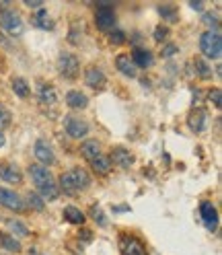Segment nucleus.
<instances>
[{
  "instance_id": "f257e3e1",
  "label": "nucleus",
  "mask_w": 222,
  "mask_h": 255,
  "mask_svg": "<svg viewBox=\"0 0 222 255\" xmlns=\"http://www.w3.org/2000/svg\"><path fill=\"white\" fill-rule=\"evenodd\" d=\"M29 175H31V179H33L35 187L39 189V194H41L47 202L58 200L60 189H58V183H56L54 177H52V173L47 171V167H43V165H31V167H29Z\"/></svg>"
},
{
  "instance_id": "f03ea898",
  "label": "nucleus",
  "mask_w": 222,
  "mask_h": 255,
  "mask_svg": "<svg viewBox=\"0 0 222 255\" xmlns=\"http://www.w3.org/2000/svg\"><path fill=\"white\" fill-rule=\"evenodd\" d=\"M91 185V177H89V173L85 169H68L60 175V187L64 194L68 196H76V194H81V191H85L87 187Z\"/></svg>"
},
{
  "instance_id": "7ed1b4c3",
  "label": "nucleus",
  "mask_w": 222,
  "mask_h": 255,
  "mask_svg": "<svg viewBox=\"0 0 222 255\" xmlns=\"http://www.w3.org/2000/svg\"><path fill=\"white\" fill-rule=\"evenodd\" d=\"M0 25H2V29L6 31L8 35H12V37L21 35L23 29H25L23 19L19 17V12L14 8H10V4L6 2V0H4V2H0Z\"/></svg>"
},
{
  "instance_id": "20e7f679",
  "label": "nucleus",
  "mask_w": 222,
  "mask_h": 255,
  "mask_svg": "<svg viewBox=\"0 0 222 255\" xmlns=\"http://www.w3.org/2000/svg\"><path fill=\"white\" fill-rule=\"evenodd\" d=\"M200 50L206 58H210V60H218L220 54H222V37L218 31H204L202 37H200Z\"/></svg>"
},
{
  "instance_id": "39448f33",
  "label": "nucleus",
  "mask_w": 222,
  "mask_h": 255,
  "mask_svg": "<svg viewBox=\"0 0 222 255\" xmlns=\"http://www.w3.org/2000/svg\"><path fill=\"white\" fill-rule=\"evenodd\" d=\"M95 23L101 31H107L115 23V8L111 2H97V10H95Z\"/></svg>"
},
{
  "instance_id": "423d86ee",
  "label": "nucleus",
  "mask_w": 222,
  "mask_h": 255,
  "mask_svg": "<svg viewBox=\"0 0 222 255\" xmlns=\"http://www.w3.org/2000/svg\"><path fill=\"white\" fill-rule=\"evenodd\" d=\"M58 70L64 78H76L78 70H81V62H78V58L74 54L62 52L58 58Z\"/></svg>"
},
{
  "instance_id": "0eeeda50",
  "label": "nucleus",
  "mask_w": 222,
  "mask_h": 255,
  "mask_svg": "<svg viewBox=\"0 0 222 255\" xmlns=\"http://www.w3.org/2000/svg\"><path fill=\"white\" fill-rule=\"evenodd\" d=\"M119 251L121 255H146V247L134 235H119Z\"/></svg>"
},
{
  "instance_id": "6e6552de",
  "label": "nucleus",
  "mask_w": 222,
  "mask_h": 255,
  "mask_svg": "<svg viewBox=\"0 0 222 255\" xmlns=\"http://www.w3.org/2000/svg\"><path fill=\"white\" fill-rule=\"evenodd\" d=\"M64 130L70 138H85L89 134V124L76 116H64Z\"/></svg>"
},
{
  "instance_id": "1a4fd4ad",
  "label": "nucleus",
  "mask_w": 222,
  "mask_h": 255,
  "mask_svg": "<svg viewBox=\"0 0 222 255\" xmlns=\"http://www.w3.org/2000/svg\"><path fill=\"white\" fill-rule=\"evenodd\" d=\"M0 206L12 210V212H23L25 210V202L21 200L19 194H14L12 189H6V187H0Z\"/></svg>"
},
{
  "instance_id": "9d476101",
  "label": "nucleus",
  "mask_w": 222,
  "mask_h": 255,
  "mask_svg": "<svg viewBox=\"0 0 222 255\" xmlns=\"http://www.w3.org/2000/svg\"><path fill=\"white\" fill-rule=\"evenodd\" d=\"M200 216H202V222L204 227L208 231H216L218 229V212H216V206L212 202H202L200 206Z\"/></svg>"
},
{
  "instance_id": "9b49d317",
  "label": "nucleus",
  "mask_w": 222,
  "mask_h": 255,
  "mask_svg": "<svg viewBox=\"0 0 222 255\" xmlns=\"http://www.w3.org/2000/svg\"><path fill=\"white\" fill-rule=\"evenodd\" d=\"M206 122H208V114H206V109L204 107H196L189 111V116H187V126H189V130L200 134L204 132V128H206Z\"/></svg>"
},
{
  "instance_id": "f8f14e48",
  "label": "nucleus",
  "mask_w": 222,
  "mask_h": 255,
  "mask_svg": "<svg viewBox=\"0 0 222 255\" xmlns=\"http://www.w3.org/2000/svg\"><path fill=\"white\" fill-rule=\"evenodd\" d=\"M33 152H35V158H37V161H39L41 165H52V163L56 161L54 150H52V146H50V144H47V140H37V142H35Z\"/></svg>"
},
{
  "instance_id": "ddd939ff",
  "label": "nucleus",
  "mask_w": 222,
  "mask_h": 255,
  "mask_svg": "<svg viewBox=\"0 0 222 255\" xmlns=\"http://www.w3.org/2000/svg\"><path fill=\"white\" fill-rule=\"evenodd\" d=\"M0 179L6 181V183H21L23 181V175L19 171L17 165L12 163H0Z\"/></svg>"
},
{
  "instance_id": "4468645a",
  "label": "nucleus",
  "mask_w": 222,
  "mask_h": 255,
  "mask_svg": "<svg viewBox=\"0 0 222 255\" xmlns=\"http://www.w3.org/2000/svg\"><path fill=\"white\" fill-rule=\"evenodd\" d=\"M85 83H87L91 89H103L105 83H107V78H105L103 70H99L97 66H91V68H87V72H85Z\"/></svg>"
},
{
  "instance_id": "2eb2a0df",
  "label": "nucleus",
  "mask_w": 222,
  "mask_h": 255,
  "mask_svg": "<svg viewBox=\"0 0 222 255\" xmlns=\"http://www.w3.org/2000/svg\"><path fill=\"white\" fill-rule=\"evenodd\" d=\"M109 161H113V163H115L117 167H121V169H128V167L134 163V154H132L130 150H125V148L117 146V148L111 150Z\"/></svg>"
},
{
  "instance_id": "dca6fc26",
  "label": "nucleus",
  "mask_w": 222,
  "mask_h": 255,
  "mask_svg": "<svg viewBox=\"0 0 222 255\" xmlns=\"http://www.w3.org/2000/svg\"><path fill=\"white\" fill-rule=\"evenodd\" d=\"M130 58L134 62V66H138V68H148L152 64V54L146 50V47H134Z\"/></svg>"
},
{
  "instance_id": "f3484780",
  "label": "nucleus",
  "mask_w": 222,
  "mask_h": 255,
  "mask_svg": "<svg viewBox=\"0 0 222 255\" xmlns=\"http://www.w3.org/2000/svg\"><path fill=\"white\" fill-rule=\"evenodd\" d=\"M115 68L123 74V76H136V66H134V62L130 58V54H119L115 58Z\"/></svg>"
},
{
  "instance_id": "a211bd4d",
  "label": "nucleus",
  "mask_w": 222,
  "mask_h": 255,
  "mask_svg": "<svg viewBox=\"0 0 222 255\" xmlns=\"http://www.w3.org/2000/svg\"><path fill=\"white\" fill-rule=\"evenodd\" d=\"M37 97L43 105H54L58 101V93L52 85H47V83H41L39 89H37Z\"/></svg>"
},
{
  "instance_id": "6ab92c4d",
  "label": "nucleus",
  "mask_w": 222,
  "mask_h": 255,
  "mask_svg": "<svg viewBox=\"0 0 222 255\" xmlns=\"http://www.w3.org/2000/svg\"><path fill=\"white\" fill-rule=\"evenodd\" d=\"M66 105L70 109H85L89 105V99H87V95L81 93V91H68L66 93Z\"/></svg>"
},
{
  "instance_id": "aec40b11",
  "label": "nucleus",
  "mask_w": 222,
  "mask_h": 255,
  "mask_svg": "<svg viewBox=\"0 0 222 255\" xmlns=\"http://www.w3.org/2000/svg\"><path fill=\"white\" fill-rule=\"evenodd\" d=\"M0 249H4L8 253H19L21 251V243H19V239H14L12 235L0 231Z\"/></svg>"
},
{
  "instance_id": "412c9836",
  "label": "nucleus",
  "mask_w": 222,
  "mask_h": 255,
  "mask_svg": "<svg viewBox=\"0 0 222 255\" xmlns=\"http://www.w3.org/2000/svg\"><path fill=\"white\" fill-rule=\"evenodd\" d=\"M81 152H83V156L87 158V161L91 163V161H95V158L101 154V144L97 140H87V142H83Z\"/></svg>"
},
{
  "instance_id": "4be33fe9",
  "label": "nucleus",
  "mask_w": 222,
  "mask_h": 255,
  "mask_svg": "<svg viewBox=\"0 0 222 255\" xmlns=\"http://www.w3.org/2000/svg\"><path fill=\"white\" fill-rule=\"evenodd\" d=\"M31 23H33L35 27H39V29H54V21L50 19V14H47V10L45 8H39L33 17H31Z\"/></svg>"
},
{
  "instance_id": "5701e85b",
  "label": "nucleus",
  "mask_w": 222,
  "mask_h": 255,
  "mask_svg": "<svg viewBox=\"0 0 222 255\" xmlns=\"http://www.w3.org/2000/svg\"><path fill=\"white\" fill-rule=\"evenodd\" d=\"M91 167H93V171L97 175H107L111 171V161H109V156L99 154L95 161H91Z\"/></svg>"
},
{
  "instance_id": "b1692460",
  "label": "nucleus",
  "mask_w": 222,
  "mask_h": 255,
  "mask_svg": "<svg viewBox=\"0 0 222 255\" xmlns=\"http://www.w3.org/2000/svg\"><path fill=\"white\" fill-rule=\"evenodd\" d=\"M64 218L70 222V225H83L87 216L78 208H74V206H66V208H64Z\"/></svg>"
},
{
  "instance_id": "393cba45",
  "label": "nucleus",
  "mask_w": 222,
  "mask_h": 255,
  "mask_svg": "<svg viewBox=\"0 0 222 255\" xmlns=\"http://www.w3.org/2000/svg\"><path fill=\"white\" fill-rule=\"evenodd\" d=\"M194 64H196V72H198V76H200V78H204V81H208V78H212V68H210V64L206 62L204 58H196V60H194Z\"/></svg>"
},
{
  "instance_id": "a878e982",
  "label": "nucleus",
  "mask_w": 222,
  "mask_h": 255,
  "mask_svg": "<svg viewBox=\"0 0 222 255\" xmlns=\"http://www.w3.org/2000/svg\"><path fill=\"white\" fill-rule=\"evenodd\" d=\"M6 227L14 233V235H17V237H29V229L23 225V222L21 220H14V218H8L6 220Z\"/></svg>"
},
{
  "instance_id": "bb28decb",
  "label": "nucleus",
  "mask_w": 222,
  "mask_h": 255,
  "mask_svg": "<svg viewBox=\"0 0 222 255\" xmlns=\"http://www.w3.org/2000/svg\"><path fill=\"white\" fill-rule=\"evenodd\" d=\"M10 87H12V91L19 95V97H27L29 95V85H27V81L25 78H12V83H10Z\"/></svg>"
},
{
  "instance_id": "cd10ccee",
  "label": "nucleus",
  "mask_w": 222,
  "mask_h": 255,
  "mask_svg": "<svg viewBox=\"0 0 222 255\" xmlns=\"http://www.w3.org/2000/svg\"><path fill=\"white\" fill-rule=\"evenodd\" d=\"M158 12H161L163 17H165L167 21H171V23H175V21H177V10H175V6L165 4V6H161V8H158Z\"/></svg>"
},
{
  "instance_id": "c85d7f7f",
  "label": "nucleus",
  "mask_w": 222,
  "mask_h": 255,
  "mask_svg": "<svg viewBox=\"0 0 222 255\" xmlns=\"http://www.w3.org/2000/svg\"><path fill=\"white\" fill-rule=\"evenodd\" d=\"M91 216H93V220L97 222V225H101V227L107 225V218L103 216V210L99 208V206H91Z\"/></svg>"
},
{
  "instance_id": "c756f323",
  "label": "nucleus",
  "mask_w": 222,
  "mask_h": 255,
  "mask_svg": "<svg viewBox=\"0 0 222 255\" xmlns=\"http://www.w3.org/2000/svg\"><path fill=\"white\" fill-rule=\"evenodd\" d=\"M27 202L33 210H43V200L37 194H27Z\"/></svg>"
},
{
  "instance_id": "7c9ffc66",
  "label": "nucleus",
  "mask_w": 222,
  "mask_h": 255,
  "mask_svg": "<svg viewBox=\"0 0 222 255\" xmlns=\"http://www.w3.org/2000/svg\"><path fill=\"white\" fill-rule=\"evenodd\" d=\"M109 41L115 43V45H121V43H125V33H123V31H119V29L111 31V33H109Z\"/></svg>"
},
{
  "instance_id": "2f4dec72",
  "label": "nucleus",
  "mask_w": 222,
  "mask_h": 255,
  "mask_svg": "<svg viewBox=\"0 0 222 255\" xmlns=\"http://www.w3.org/2000/svg\"><path fill=\"white\" fill-rule=\"evenodd\" d=\"M167 35H169V29H167L165 25H158V27L154 29V41L161 43V41H165V39H167Z\"/></svg>"
},
{
  "instance_id": "473e14b6",
  "label": "nucleus",
  "mask_w": 222,
  "mask_h": 255,
  "mask_svg": "<svg viewBox=\"0 0 222 255\" xmlns=\"http://www.w3.org/2000/svg\"><path fill=\"white\" fill-rule=\"evenodd\" d=\"M208 99L214 103V107H216V109H220V105H222V93H220V89H214V91H210Z\"/></svg>"
},
{
  "instance_id": "72a5a7b5",
  "label": "nucleus",
  "mask_w": 222,
  "mask_h": 255,
  "mask_svg": "<svg viewBox=\"0 0 222 255\" xmlns=\"http://www.w3.org/2000/svg\"><path fill=\"white\" fill-rule=\"evenodd\" d=\"M10 124V111L0 105V128H6Z\"/></svg>"
},
{
  "instance_id": "f704fd0d",
  "label": "nucleus",
  "mask_w": 222,
  "mask_h": 255,
  "mask_svg": "<svg viewBox=\"0 0 222 255\" xmlns=\"http://www.w3.org/2000/svg\"><path fill=\"white\" fill-rule=\"evenodd\" d=\"M204 23L206 25H210V27H214V31H218V27H220V21H218V17L216 14H204Z\"/></svg>"
},
{
  "instance_id": "c9c22d12",
  "label": "nucleus",
  "mask_w": 222,
  "mask_h": 255,
  "mask_svg": "<svg viewBox=\"0 0 222 255\" xmlns=\"http://www.w3.org/2000/svg\"><path fill=\"white\" fill-rule=\"evenodd\" d=\"M175 52H177V45H175V43H169V45L163 47V56H165V58H171Z\"/></svg>"
},
{
  "instance_id": "e433bc0d",
  "label": "nucleus",
  "mask_w": 222,
  "mask_h": 255,
  "mask_svg": "<svg viewBox=\"0 0 222 255\" xmlns=\"http://www.w3.org/2000/svg\"><path fill=\"white\" fill-rule=\"evenodd\" d=\"M25 6H29V8H41L43 0H25Z\"/></svg>"
},
{
  "instance_id": "4c0bfd02",
  "label": "nucleus",
  "mask_w": 222,
  "mask_h": 255,
  "mask_svg": "<svg viewBox=\"0 0 222 255\" xmlns=\"http://www.w3.org/2000/svg\"><path fill=\"white\" fill-rule=\"evenodd\" d=\"M78 237H83V239H85V241H91V239H93L91 231H87V229H83V235H78Z\"/></svg>"
},
{
  "instance_id": "58836bf2",
  "label": "nucleus",
  "mask_w": 222,
  "mask_h": 255,
  "mask_svg": "<svg viewBox=\"0 0 222 255\" xmlns=\"http://www.w3.org/2000/svg\"><path fill=\"white\" fill-rule=\"evenodd\" d=\"M189 6H192L194 10H202L204 8V4L202 2H196V0H194V2H189Z\"/></svg>"
},
{
  "instance_id": "ea45409f",
  "label": "nucleus",
  "mask_w": 222,
  "mask_h": 255,
  "mask_svg": "<svg viewBox=\"0 0 222 255\" xmlns=\"http://www.w3.org/2000/svg\"><path fill=\"white\" fill-rule=\"evenodd\" d=\"M4 144V134H2V130H0V146Z\"/></svg>"
},
{
  "instance_id": "a19ab883",
  "label": "nucleus",
  "mask_w": 222,
  "mask_h": 255,
  "mask_svg": "<svg viewBox=\"0 0 222 255\" xmlns=\"http://www.w3.org/2000/svg\"><path fill=\"white\" fill-rule=\"evenodd\" d=\"M27 255H41V253H37V251H29Z\"/></svg>"
}]
</instances>
